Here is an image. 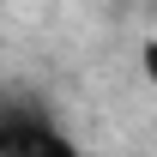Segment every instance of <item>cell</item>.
Here are the masks:
<instances>
[{"label": "cell", "mask_w": 157, "mask_h": 157, "mask_svg": "<svg viewBox=\"0 0 157 157\" xmlns=\"http://www.w3.org/2000/svg\"><path fill=\"white\" fill-rule=\"evenodd\" d=\"M0 157H85V151L36 97L30 103L18 97V103H0Z\"/></svg>", "instance_id": "1"}, {"label": "cell", "mask_w": 157, "mask_h": 157, "mask_svg": "<svg viewBox=\"0 0 157 157\" xmlns=\"http://www.w3.org/2000/svg\"><path fill=\"white\" fill-rule=\"evenodd\" d=\"M139 73H145V85L157 91V30H151L145 42H139Z\"/></svg>", "instance_id": "2"}]
</instances>
